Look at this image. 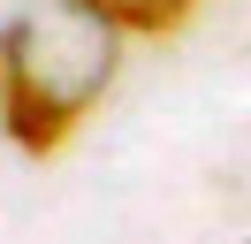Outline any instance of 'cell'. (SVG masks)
Masks as SVG:
<instances>
[{"label": "cell", "instance_id": "cell-1", "mask_svg": "<svg viewBox=\"0 0 251 244\" xmlns=\"http://www.w3.org/2000/svg\"><path fill=\"white\" fill-rule=\"evenodd\" d=\"M0 84L8 137L23 152H53L114 84V23L84 0H23L0 30Z\"/></svg>", "mask_w": 251, "mask_h": 244}, {"label": "cell", "instance_id": "cell-2", "mask_svg": "<svg viewBox=\"0 0 251 244\" xmlns=\"http://www.w3.org/2000/svg\"><path fill=\"white\" fill-rule=\"evenodd\" d=\"M84 8H99L114 30H145V38H168V30H183L190 15L205 8V0H84Z\"/></svg>", "mask_w": 251, "mask_h": 244}]
</instances>
